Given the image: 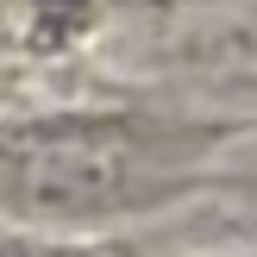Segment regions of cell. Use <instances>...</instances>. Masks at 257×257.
Wrapping results in <instances>:
<instances>
[{"instance_id":"7a4b0ae2","label":"cell","mask_w":257,"mask_h":257,"mask_svg":"<svg viewBox=\"0 0 257 257\" xmlns=\"http://www.w3.org/2000/svg\"><path fill=\"white\" fill-rule=\"evenodd\" d=\"M19 7V25H25V50H57L94 19L100 0H13Z\"/></svg>"},{"instance_id":"6da1fadb","label":"cell","mask_w":257,"mask_h":257,"mask_svg":"<svg viewBox=\"0 0 257 257\" xmlns=\"http://www.w3.org/2000/svg\"><path fill=\"white\" fill-rule=\"evenodd\" d=\"M188 125L145 113H57L0 138V207L38 226H94L113 213H145L182 188L201 157Z\"/></svg>"},{"instance_id":"3957f363","label":"cell","mask_w":257,"mask_h":257,"mask_svg":"<svg viewBox=\"0 0 257 257\" xmlns=\"http://www.w3.org/2000/svg\"><path fill=\"white\" fill-rule=\"evenodd\" d=\"M0 257H94V251L57 245V238H32V232H7V226H0Z\"/></svg>"}]
</instances>
